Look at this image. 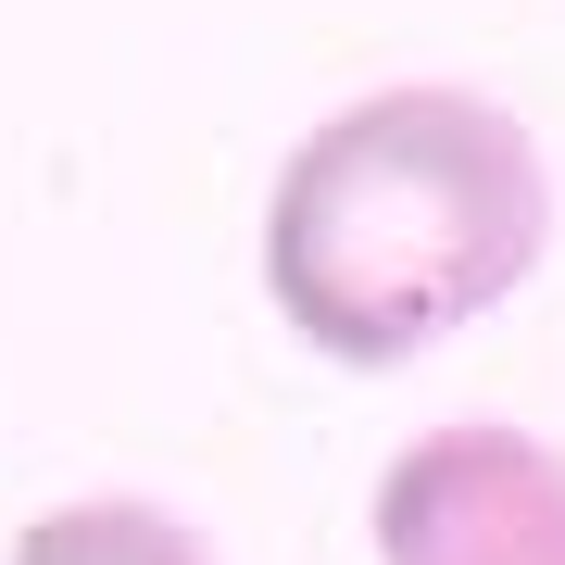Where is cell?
I'll list each match as a JSON object with an SVG mask.
<instances>
[{
	"label": "cell",
	"mask_w": 565,
	"mask_h": 565,
	"mask_svg": "<svg viewBox=\"0 0 565 565\" xmlns=\"http://www.w3.org/2000/svg\"><path fill=\"white\" fill-rule=\"evenodd\" d=\"M541 252V139L478 88H364L315 139H289L264 189V302L352 377L415 364L427 340L515 302Z\"/></svg>",
	"instance_id": "6da1fadb"
},
{
	"label": "cell",
	"mask_w": 565,
	"mask_h": 565,
	"mask_svg": "<svg viewBox=\"0 0 565 565\" xmlns=\"http://www.w3.org/2000/svg\"><path fill=\"white\" fill-rule=\"evenodd\" d=\"M377 565H565V452L527 427H427L377 465Z\"/></svg>",
	"instance_id": "7a4b0ae2"
},
{
	"label": "cell",
	"mask_w": 565,
	"mask_h": 565,
	"mask_svg": "<svg viewBox=\"0 0 565 565\" xmlns=\"http://www.w3.org/2000/svg\"><path fill=\"white\" fill-rule=\"evenodd\" d=\"M13 565H214V541L177 527L163 503H51L13 541Z\"/></svg>",
	"instance_id": "3957f363"
}]
</instances>
